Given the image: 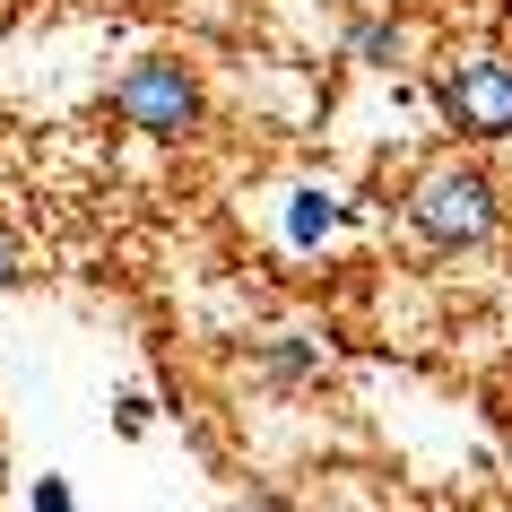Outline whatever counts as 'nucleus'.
<instances>
[{"label": "nucleus", "instance_id": "obj_2", "mask_svg": "<svg viewBox=\"0 0 512 512\" xmlns=\"http://www.w3.org/2000/svg\"><path fill=\"white\" fill-rule=\"evenodd\" d=\"M113 113L131 122L139 139H200L209 131V87H200V70H191L183 53H139L122 79H113Z\"/></svg>", "mask_w": 512, "mask_h": 512}, {"label": "nucleus", "instance_id": "obj_7", "mask_svg": "<svg viewBox=\"0 0 512 512\" xmlns=\"http://www.w3.org/2000/svg\"><path fill=\"white\" fill-rule=\"evenodd\" d=\"M113 426H122V434H148V426H157V400H148V391H122V400H113Z\"/></svg>", "mask_w": 512, "mask_h": 512}, {"label": "nucleus", "instance_id": "obj_9", "mask_svg": "<svg viewBox=\"0 0 512 512\" xmlns=\"http://www.w3.org/2000/svg\"><path fill=\"white\" fill-rule=\"evenodd\" d=\"M226 512H296V504H287V495H270V486H252V495H235Z\"/></svg>", "mask_w": 512, "mask_h": 512}, {"label": "nucleus", "instance_id": "obj_3", "mask_svg": "<svg viewBox=\"0 0 512 512\" xmlns=\"http://www.w3.org/2000/svg\"><path fill=\"white\" fill-rule=\"evenodd\" d=\"M434 113L460 148H504L512 139V53H452L434 61Z\"/></svg>", "mask_w": 512, "mask_h": 512}, {"label": "nucleus", "instance_id": "obj_4", "mask_svg": "<svg viewBox=\"0 0 512 512\" xmlns=\"http://www.w3.org/2000/svg\"><path fill=\"white\" fill-rule=\"evenodd\" d=\"M261 382H278V391H313V382L339 374V348L330 339H313V330H278V339H261Z\"/></svg>", "mask_w": 512, "mask_h": 512}, {"label": "nucleus", "instance_id": "obj_5", "mask_svg": "<svg viewBox=\"0 0 512 512\" xmlns=\"http://www.w3.org/2000/svg\"><path fill=\"white\" fill-rule=\"evenodd\" d=\"M339 53H348L356 70H400V61L417 53V27H408L400 9H356L348 35H339Z\"/></svg>", "mask_w": 512, "mask_h": 512}, {"label": "nucleus", "instance_id": "obj_8", "mask_svg": "<svg viewBox=\"0 0 512 512\" xmlns=\"http://www.w3.org/2000/svg\"><path fill=\"white\" fill-rule=\"evenodd\" d=\"M18 278H27V252H18V235H9V226H0V296H9V287H18Z\"/></svg>", "mask_w": 512, "mask_h": 512}, {"label": "nucleus", "instance_id": "obj_10", "mask_svg": "<svg viewBox=\"0 0 512 512\" xmlns=\"http://www.w3.org/2000/svg\"><path fill=\"white\" fill-rule=\"evenodd\" d=\"M330 226V209H313V191H304V209H296V243H313Z\"/></svg>", "mask_w": 512, "mask_h": 512}, {"label": "nucleus", "instance_id": "obj_1", "mask_svg": "<svg viewBox=\"0 0 512 512\" xmlns=\"http://www.w3.org/2000/svg\"><path fill=\"white\" fill-rule=\"evenodd\" d=\"M400 217H408V235L426 243V252H478L504 226V191H495V174L469 148H452V157H426L408 174Z\"/></svg>", "mask_w": 512, "mask_h": 512}, {"label": "nucleus", "instance_id": "obj_6", "mask_svg": "<svg viewBox=\"0 0 512 512\" xmlns=\"http://www.w3.org/2000/svg\"><path fill=\"white\" fill-rule=\"evenodd\" d=\"M27 512H79V495H70V478H53V469H44V478L27 486Z\"/></svg>", "mask_w": 512, "mask_h": 512}]
</instances>
